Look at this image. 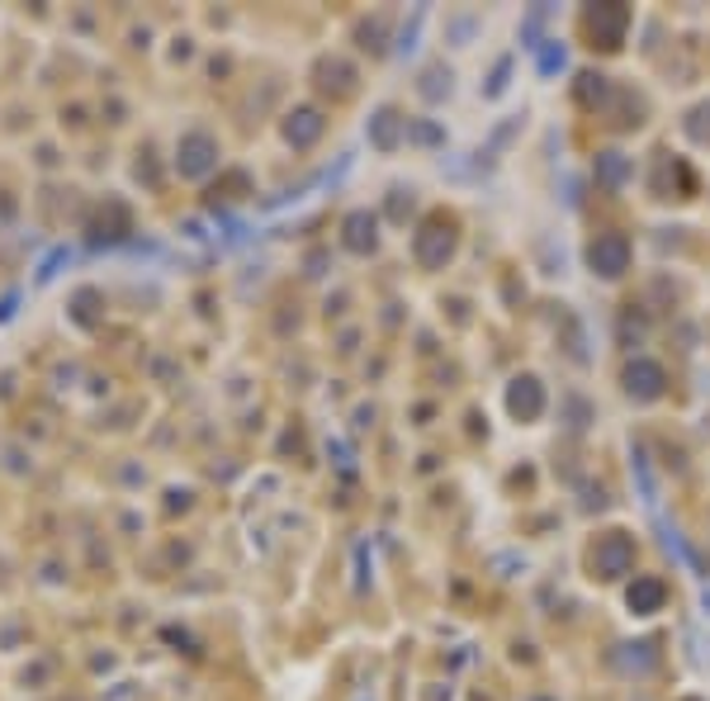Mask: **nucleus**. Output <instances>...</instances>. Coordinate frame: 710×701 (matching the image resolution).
<instances>
[{
    "label": "nucleus",
    "instance_id": "1",
    "mask_svg": "<svg viewBox=\"0 0 710 701\" xmlns=\"http://www.w3.org/2000/svg\"><path fill=\"white\" fill-rule=\"evenodd\" d=\"M213 138L209 133H185L180 138V148H176V166H180V176H204V171L213 166Z\"/></svg>",
    "mask_w": 710,
    "mask_h": 701
},
{
    "label": "nucleus",
    "instance_id": "2",
    "mask_svg": "<svg viewBox=\"0 0 710 701\" xmlns=\"http://www.w3.org/2000/svg\"><path fill=\"white\" fill-rule=\"evenodd\" d=\"M284 133H289V142H294V148H308V142L322 133V119H318V109H298V114H289V124H284Z\"/></svg>",
    "mask_w": 710,
    "mask_h": 701
},
{
    "label": "nucleus",
    "instance_id": "3",
    "mask_svg": "<svg viewBox=\"0 0 710 701\" xmlns=\"http://www.w3.org/2000/svg\"><path fill=\"white\" fill-rule=\"evenodd\" d=\"M346 247L351 252H369V247H375V219H369V213H351V219H346Z\"/></svg>",
    "mask_w": 710,
    "mask_h": 701
},
{
    "label": "nucleus",
    "instance_id": "4",
    "mask_svg": "<svg viewBox=\"0 0 710 701\" xmlns=\"http://www.w3.org/2000/svg\"><path fill=\"white\" fill-rule=\"evenodd\" d=\"M10 213H14V205H10V199H0V223H5Z\"/></svg>",
    "mask_w": 710,
    "mask_h": 701
}]
</instances>
